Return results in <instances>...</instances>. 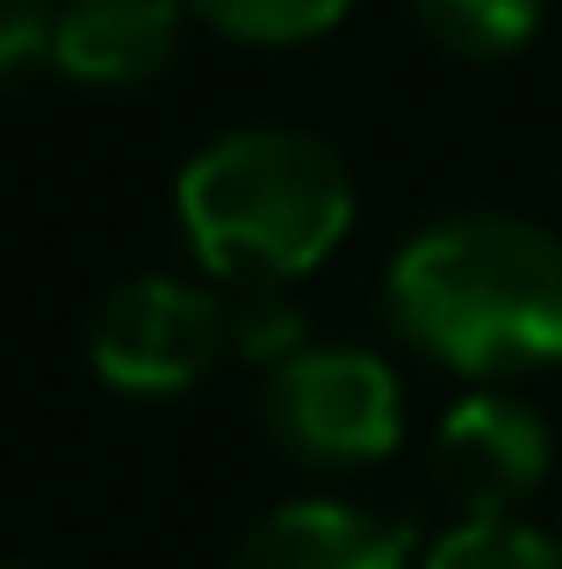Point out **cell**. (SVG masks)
I'll list each match as a JSON object with an SVG mask.
<instances>
[{
  "mask_svg": "<svg viewBox=\"0 0 562 569\" xmlns=\"http://www.w3.org/2000/svg\"><path fill=\"white\" fill-rule=\"evenodd\" d=\"M181 43V0H72L58 8L51 66L80 87H144Z\"/></svg>",
  "mask_w": 562,
  "mask_h": 569,
  "instance_id": "obj_7",
  "label": "cell"
},
{
  "mask_svg": "<svg viewBox=\"0 0 562 569\" xmlns=\"http://www.w3.org/2000/svg\"><path fill=\"white\" fill-rule=\"evenodd\" d=\"M419 569H562V541L520 519H462L425 548Z\"/></svg>",
  "mask_w": 562,
  "mask_h": 569,
  "instance_id": "obj_10",
  "label": "cell"
},
{
  "mask_svg": "<svg viewBox=\"0 0 562 569\" xmlns=\"http://www.w3.org/2000/svg\"><path fill=\"white\" fill-rule=\"evenodd\" d=\"M188 8L239 43H310L347 14V0H188Z\"/></svg>",
  "mask_w": 562,
  "mask_h": 569,
  "instance_id": "obj_11",
  "label": "cell"
},
{
  "mask_svg": "<svg viewBox=\"0 0 562 569\" xmlns=\"http://www.w3.org/2000/svg\"><path fill=\"white\" fill-rule=\"evenodd\" d=\"M397 339L469 382L562 361V238L505 209H462L411 238L382 274Z\"/></svg>",
  "mask_w": 562,
  "mask_h": 569,
  "instance_id": "obj_1",
  "label": "cell"
},
{
  "mask_svg": "<svg viewBox=\"0 0 562 569\" xmlns=\"http://www.w3.org/2000/svg\"><path fill=\"white\" fill-rule=\"evenodd\" d=\"M231 569H411V533L339 498H295L239 541Z\"/></svg>",
  "mask_w": 562,
  "mask_h": 569,
  "instance_id": "obj_6",
  "label": "cell"
},
{
  "mask_svg": "<svg viewBox=\"0 0 562 569\" xmlns=\"http://www.w3.org/2000/svg\"><path fill=\"white\" fill-rule=\"evenodd\" d=\"M224 332H231V353L268 368V376L310 347V318L289 296V281H239L224 296Z\"/></svg>",
  "mask_w": 562,
  "mask_h": 569,
  "instance_id": "obj_9",
  "label": "cell"
},
{
  "mask_svg": "<svg viewBox=\"0 0 562 569\" xmlns=\"http://www.w3.org/2000/svg\"><path fill=\"white\" fill-rule=\"evenodd\" d=\"M268 432L303 469H368L404 440V389L368 347H303L268 376Z\"/></svg>",
  "mask_w": 562,
  "mask_h": 569,
  "instance_id": "obj_3",
  "label": "cell"
},
{
  "mask_svg": "<svg viewBox=\"0 0 562 569\" xmlns=\"http://www.w3.org/2000/svg\"><path fill=\"white\" fill-rule=\"evenodd\" d=\"M51 37H58L51 0H0V80L29 72L37 58H51Z\"/></svg>",
  "mask_w": 562,
  "mask_h": 569,
  "instance_id": "obj_12",
  "label": "cell"
},
{
  "mask_svg": "<svg viewBox=\"0 0 562 569\" xmlns=\"http://www.w3.org/2000/svg\"><path fill=\"white\" fill-rule=\"evenodd\" d=\"M195 260L217 281H303L353 231V173L310 130H224L173 181Z\"/></svg>",
  "mask_w": 562,
  "mask_h": 569,
  "instance_id": "obj_2",
  "label": "cell"
},
{
  "mask_svg": "<svg viewBox=\"0 0 562 569\" xmlns=\"http://www.w3.org/2000/svg\"><path fill=\"white\" fill-rule=\"evenodd\" d=\"M411 8H419L425 37H433L440 51L476 58V66L512 58L541 29V0H411Z\"/></svg>",
  "mask_w": 562,
  "mask_h": 569,
  "instance_id": "obj_8",
  "label": "cell"
},
{
  "mask_svg": "<svg viewBox=\"0 0 562 569\" xmlns=\"http://www.w3.org/2000/svg\"><path fill=\"white\" fill-rule=\"evenodd\" d=\"M555 461V432L534 403L505 397V389H476L462 397L433 432V476L462 519H512Z\"/></svg>",
  "mask_w": 562,
  "mask_h": 569,
  "instance_id": "obj_5",
  "label": "cell"
},
{
  "mask_svg": "<svg viewBox=\"0 0 562 569\" xmlns=\"http://www.w3.org/2000/svg\"><path fill=\"white\" fill-rule=\"evenodd\" d=\"M224 353H231L224 296H210L202 281H181V274H138L123 289H109V303L94 310V332H87L94 376L123 389V397L195 389Z\"/></svg>",
  "mask_w": 562,
  "mask_h": 569,
  "instance_id": "obj_4",
  "label": "cell"
}]
</instances>
